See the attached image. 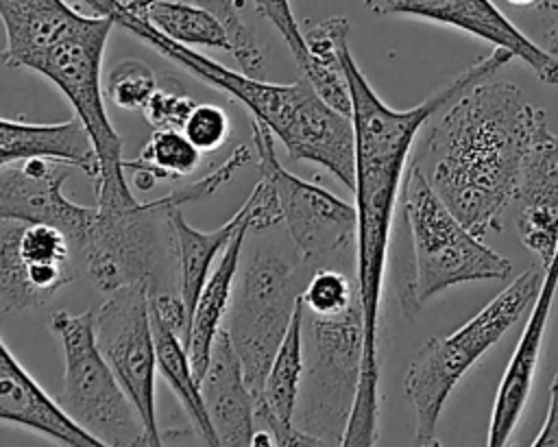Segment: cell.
<instances>
[{
    "label": "cell",
    "instance_id": "9",
    "mask_svg": "<svg viewBox=\"0 0 558 447\" xmlns=\"http://www.w3.org/2000/svg\"><path fill=\"white\" fill-rule=\"evenodd\" d=\"M94 225L78 249L87 273L102 292L133 283L155 290V273L163 255H172L168 214L174 209L166 196L148 203L116 207L96 205Z\"/></svg>",
    "mask_w": 558,
    "mask_h": 447
},
{
    "label": "cell",
    "instance_id": "10",
    "mask_svg": "<svg viewBox=\"0 0 558 447\" xmlns=\"http://www.w3.org/2000/svg\"><path fill=\"white\" fill-rule=\"evenodd\" d=\"M251 129L259 179L268 181L275 190L281 222L299 249L301 259L316 264L344 253L355 242V205L286 170L275 150V133L264 122L253 118Z\"/></svg>",
    "mask_w": 558,
    "mask_h": 447
},
{
    "label": "cell",
    "instance_id": "13",
    "mask_svg": "<svg viewBox=\"0 0 558 447\" xmlns=\"http://www.w3.org/2000/svg\"><path fill=\"white\" fill-rule=\"evenodd\" d=\"M72 168L65 161L46 157L0 166V218L54 225L78 251L98 209L96 205H78L63 194V181Z\"/></svg>",
    "mask_w": 558,
    "mask_h": 447
},
{
    "label": "cell",
    "instance_id": "24",
    "mask_svg": "<svg viewBox=\"0 0 558 447\" xmlns=\"http://www.w3.org/2000/svg\"><path fill=\"white\" fill-rule=\"evenodd\" d=\"M150 321H153V334H155V347H157L159 375L166 379V384L179 399L196 436L207 445H220L218 434L211 425L209 412L205 408L201 379L192 369L190 353L185 349L181 334L155 316H150Z\"/></svg>",
    "mask_w": 558,
    "mask_h": 447
},
{
    "label": "cell",
    "instance_id": "2",
    "mask_svg": "<svg viewBox=\"0 0 558 447\" xmlns=\"http://www.w3.org/2000/svg\"><path fill=\"white\" fill-rule=\"evenodd\" d=\"M541 111L514 83L482 81L449 102L429 129L414 161L475 235L501 229Z\"/></svg>",
    "mask_w": 558,
    "mask_h": 447
},
{
    "label": "cell",
    "instance_id": "12",
    "mask_svg": "<svg viewBox=\"0 0 558 447\" xmlns=\"http://www.w3.org/2000/svg\"><path fill=\"white\" fill-rule=\"evenodd\" d=\"M72 242L54 225L0 218V310L46 305L74 279Z\"/></svg>",
    "mask_w": 558,
    "mask_h": 447
},
{
    "label": "cell",
    "instance_id": "35",
    "mask_svg": "<svg viewBox=\"0 0 558 447\" xmlns=\"http://www.w3.org/2000/svg\"><path fill=\"white\" fill-rule=\"evenodd\" d=\"M545 48L549 50V52H554V55H558V9L554 11V17H551V22H549V26H547V33H545Z\"/></svg>",
    "mask_w": 558,
    "mask_h": 447
},
{
    "label": "cell",
    "instance_id": "32",
    "mask_svg": "<svg viewBox=\"0 0 558 447\" xmlns=\"http://www.w3.org/2000/svg\"><path fill=\"white\" fill-rule=\"evenodd\" d=\"M253 4L257 13L264 15L277 28V33L283 37V41L288 44L292 57L301 68L307 61V46H305V35L299 28L296 17L292 13L290 0H253Z\"/></svg>",
    "mask_w": 558,
    "mask_h": 447
},
{
    "label": "cell",
    "instance_id": "21",
    "mask_svg": "<svg viewBox=\"0 0 558 447\" xmlns=\"http://www.w3.org/2000/svg\"><path fill=\"white\" fill-rule=\"evenodd\" d=\"M251 231V225H242L231 242L225 246V251L218 257V264L214 266L207 283L203 286L187 334H185V349L190 353L192 369L198 379H203L209 360H211V349L216 342L218 331L222 329V318L229 310L231 297H233V283L238 277V264L242 255V244L246 233Z\"/></svg>",
    "mask_w": 558,
    "mask_h": 447
},
{
    "label": "cell",
    "instance_id": "29",
    "mask_svg": "<svg viewBox=\"0 0 558 447\" xmlns=\"http://www.w3.org/2000/svg\"><path fill=\"white\" fill-rule=\"evenodd\" d=\"M198 7L211 11L229 31L231 37V55L240 63V68L251 74L259 76L264 68V52L259 50L251 28L240 15V0H196Z\"/></svg>",
    "mask_w": 558,
    "mask_h": 447
},
{
    "label": "cell",
    "instance_id": "15",
    "mask_svg": "<svg viewBox=\"0 0 558 447\" xmlns=\"http://www.w3.org/2000/svg\"><path fill=\"white\" fill-rule=\"evenodd\" d=\"M517 231L545 268L558 249V135L541 111L523 161L517 198Z\"/></svg>",
    "mask_w": 558,
    "mask_h": 447
},
{
    "label": "cell",
    "instance_id": "14",
    "mask_svg": "<svg viewBox=\"0 0 558 447\" xmlns=\"http://www.w3.org/2000/svg\"><path fill=\"white\" fill-rule=\"evenodd\" d=\"M375 15H410L480 37L493 48H508L538 76L558 85V55L534 44L510 22L493 0H364Z\"/></svg>",
    "mask_w": 558,
    "mask_h": 447
},
{
    "label": "cell",
    "instance_id": "25",
    "mask_svg": "<svg viewBox=\"0 0 558 447\" xmlns=\"http://www.w3.org/2000/svg\"><path fill=\"white\" fill-rule=\"evenodd\" d=\"M148 22L166 37L185 46H209L231 52V37L225 24L207 9L187 2L155 0Z\"/></svg>",
    "mask_w": 558,
    "mask_h": 447
},
{
    "label": "cell",
    "instance_id": "5",
    "mask_svg": "<svg viewBox=\"0 0 558 447\" xmlns=\"http://www.w3.org/2000/svg\"><path fill=\"white\" fill-rule=\"evenodd\" d=\"M543 281L541 270L521 273L462 327L442 338H429L412 358L403 390L416 416V443L440 445L436 427L442 408L464 373L521 318Z\"/></svg>",
    "mask_w": 558,
    "mask_h": 447
},
{
    "label": "cell",
    "instance_id": "16",
    "mask_svg": "<svg viewBox=\"0 0 558 447\" xmlns=\"http://www.w3.org/2000/svg\"><path fill=\"white\" fill-rule=\"evenodd\" d=\"M556 290H558V249L549 259V264L543 268V281L532 301L530 318L519 336V342L497 386L490 423H488V436H486V443L490 447H501L508 443L510 434L514 432L527 406Z\"/></svg>",
    "mask_w": 558,
    "mask_h": 447
},
{
    "label": "cell",
    "instance_id": "27",
    "mask_svg": "<svg viewBox=\"0 0 558 447\" xmlns=\"http://www.w3.org/2000/svg\"><path fill=\"white\" fill-rule=\"evenodd\" d=\"M360 297L357 279H349L344 270L323 266L314 268L303 288V307L314 314H338Z\"/></svg>",
    "mask_w": 558,
    "mask_h": 447
},
{
    "label": "cell",
    "instance_id": "26",
    "mask_svg": "<svg viewBox=\"0 0 558 447\" xmlns=\"http://www.w3.org/2000/svg\"><path fill=\"white\" fill-rule=\"evenodd\" d=\"M201 150L181 129H155L137 159H124V170H146L157 181L192 174L201 164Z\"/></svg>",
    "mask_w": 558,
    "mask_h": 447
},
{
    "label": "cell",
    "instance_id": "33",
    "mask_svg": "<svg viewBox=\"0 0 558 447\" xmlns=\"http://www.w3.org/2000/svg\"><path fill=\"white\" fill-rule=\"evenodd\" d=\"M248 207V220H251V231H262L270 229L281 222V209L279 201L275 196V190L270 188L268 181L259 179V183L253 188L251 196L244 203Z\"/></svg>",
    "mask_w": 558,
    "mask_h": 447
},
{
    "label": "cell",
    "instance_id": "23",
    "mask_svg": "<svg viewBox=\"0 0 558 447\" xmlns=\"http://www.w3.org/2000/svg\"><path fill=\"white\" fill-rule=\"evenodd\" d=\"M303 35L307 61L301 65V74L327 105L351 116V92L342 65V46L349 44V20L333 15L314 24Z\"/></svg>",
    "mask_w": 558,
    "mask_h": 447
},
{
    "label": "cell",
    "instance_id": "3",
    "mask_svg": "<svg viewBox=\"0 0 558 447\" xmlns=\"http://www.w3.org/2000/svg\"><path fill=\"white\" fill-rule=\"evenodd\" d=\"M87 9L94 15L113 17L116 26H122L209 87L242 102L255 120L264 122L275 133L290 159L314 161L353 190V120L351 116L327 105L305 76L292 83H268L259 76L235 72L216 59L192 50V46L166 37L148 20L129 15L122 9V0H89Z\"/></svg>",
    "mask_w": 558,
    "mask_h": 447
},
{
    "label": "cell",
    "instance_id": "4",
    "mask_svg": "<svg viewBox=\"0 0 558 447\" xmlns=\"http://www.w3.org/2000/svg\"><path fill=\"white\" fill-rule=\"evenodd\" d=\"M403 209L414 259L403 307L418 310L458 283L510 277V259L486 246L447 207L416 161L410 164L403 181Z\"/></svg>",
    "mask_w": 558,
    "mask_h": 447
},
{
    "label": "cell",
    "instance_id": "28",
    "mask_svg": "<svg viewBox=\"0 0 558 447\" xmlns=\"http://www.w3.org/2000/svg\"><path fill=\"white\" fill-rule=\"evenodd\" d=\"M157 74L137 59L118 61L105 81V92L120 109L142 111L150 94L157 89Z\"/></svg>",
    "mask_w": 558,
    "mask_h": 447
},
{
    "label": "cell",
    "instance_id": "31",
    "mask_svg": "<svg viewBox=\"0 0 558 447\" xmlns=\"http://www.w3.org/2000/svg\"><path fill=\"white\" fill-rule=\"evenodd\" d=\"M183 133L192 140V144L201 153H214L218 150L231 135V120L227 111L218 105H196L190 113Z\"/></svg>",
    "mask_w": 558,
    "mask_h": 447
},
{
    "label": "cell",
    "instance_id": "1",
    "mask_svg": "<svg viewBox=\"0 0 558 447\" xmlns=\"http://www.w3.org/2000/svg\"><path fill=\"white\" fill-rule=\"evenodd\" d=\"M514 55L493 48L486 57L449 78L438 92L410 109L388 107L357 68L349 44L342 46V65L351 92V120L355 129V179L353 205L355 229V279L364 310V362L355 403L349 416L344 447L375 445L379 427V312L386 275L390 229L403 192L408 157L423 124L462 96L469 87L506 68Z\"/></svg>",
    "mask_w": 558,
    "mask_h": 447
},
{
    "label": "cell",
    "instance_id": "17",
    "mask_svg": "<svg viewBox=\"0 0 558 447\" xmlns=\"http://www.w3.org/2000/svg\"><path fill=\"white\" fill-rule=\"evenodd\" d=\"M0 419L28 427L68 447H100L102 440L87 432L72 414L52 399L35 377L11 353L7 340L0 342Z\"/></svg>",
    "mask_w": 558,
    "mask_h": 447
},
{
    "label": "cell",
    "instance_id": "20",
    "mask_svg": "<svg viewBox=\"0 0 558 447\" xmlns=\"http://www.w3.org/2000/svg\"><path fill=\"white\" fill-rule=\"evenodd\" d=\"M31 157L65 161L81 168L92 179H96L100 170L96 144L78 116L54 124L4 118L0 122V166Z\"/></svg>",
    "mask_w": 558,
    "mask_h": 447
},
{
    "label": "cell",
    "instance_id": "34",
    "mask_svg": "<svg viewBox=\"0 0 558 447\" xmlns=\"http://www.w3.org/2000/svg\"><path fill=\"white\" fill-rule=\"evenodd\" d=\"M532 447H558V373L554 375V382L549 386L547 419L538 436L532 440Z\"/></svg>",
    "mask_w": 558,
    "mask_h": 447
},
{
    "label": "cell",
    "instance_id": "18",
    "mask_svg": "<svg viewBox=\"0 0 558 447\" xmlns=\"http://www.w3.org/2000/svg\"><path fill=\"white\" fill-rule=\"evenodd\" d=\"M201 392L220 445H251L257 427L255 399L227 327L216 336Z\"/></svg>",
    "mask_w": 558,
    "mask_h": 447
},
{
    "label": "cell",
    "instance_id": "7",
    "mask_svg": "<svg viewBox=\"0 0 558 447\" xmlns=\"http://www.w3.org/2000/svg\"><path fill=\"white\" fill-rule=\"evenodd\" d=\"M50 329L63 349L59 401L87 432L109 447L142 445L144 423L96 340V312L57 310Z\"/></svg>",
    "mask_w": 558,
    "mask_h": 447
},
{
    "label": "cell",
    "instance_id": "19",
    "mask_svg": "<svg viewBox=\"0 0 558 447\" xmlns=\"http://www.w3.org/2000/svg\"><path fill=\"white\" fill-rule=\"evenodd\" d=\"M303 299L296 305L286 338L270 364L264 390L255 401V421L275 434L277 445H320L296 427V406L303 382Z\"/></svg>",
    "mask_w": 558,
    "mask_h": 447
},
{
    "label": "cell",
    "instance_id": "30",
    "mask_svg": "<svg viewBox=\"0 0 558 447\" xmlns=\"http://www.w3.org/2000/svg\"><path fill=\"white\" fill-rule=\"evenodd\" d=\"M198 102L170 74H163L142 113L153 129H181Z\"/></svg>",
    "mask_w": 558,
    "mask_h": 447
},
{
    "label": "cell",
    "instance_id": "8",
    "mask_svg": "<svg viewBox=\"0 0 558 447\" xmlns=\"http://www.w3.org/2000/svg\"><path fill=\"white\" fill-rule=\"evenodd\" d=\"M312 270L305 259L294 264L281 251L266 249L255 253L240 279L227 329L255 401L264 390L266 375Z\"/></svg>",
    "mask_w": 558,
    "mask_h": 447
},
{
    "label": "cell",
    "instance_id": "11",
    "mask_svg": "<svg viewBox=\"0 0 558 447\" xmlns=\"http://www.w3.org/2000/svg\"><path fill=\"white\" fill-rule=\"evenodd\" d=\"M150 286L133 283L109 292L96 310V340L144 423L142 445H161L157 427V347L150 321Z\"/></svg>",
    "mask_w": 558,
    "mask_h": 447
},
{
    "label": "cell",
    "instance_id": "36",
    "mask_svg": "<svg viewBox=\"0 0 558 447\" xmlns=\"http://www.w3.org/2000/svg\"><path fill=\"white\" fill-rule=\"evenodd\" d=\"M514 7H534L538 11H556L558 0H508Z\"/></svg>",
    "mask_w": 558,
    "mask_h": 447
},
{
    "label": "cell",
    "instance_id": "22",
    "mask_svg": "<svg viewBox=\"0 0 558 447\" xmlns=\"http://www.w3.org/2000/svg\"><path fill=\"white\" fill-rule=\"evenodd\" d=\"M246 222L251 225L246 205H242L225 225L211 231H201L196 227H190L181 216V207L170 209L168 225H170V240H172V257L177 259V266H179V294L187 307L190 321H192L198 294L209 279V268L214 259L225 251V246L231 242L235 231Z\"/></svg>",
    "mask_w": 558,
    "mask_h": 447
},
{
    "label": "cell",
    "instance_id": "6",
    "mask_svg": "<svg viewBox=\"0 0 558 447\" xmlns=\"http://www.w3.org/2000/svg\"><path fill=\"white\" fill-rule=\"evenodd\" d=\"M303 358L296 427L320 445H342L364 362L360 297L338 314H314L303 307Z\"/></svg>",
    "mask_w": 558,
    "mask_h": 447
}]
</instances>
